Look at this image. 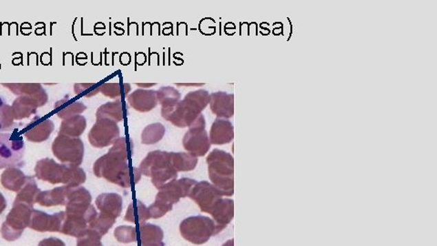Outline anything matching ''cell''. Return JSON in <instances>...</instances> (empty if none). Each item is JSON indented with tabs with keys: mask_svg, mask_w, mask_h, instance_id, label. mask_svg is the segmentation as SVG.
<instances>
[{
	"mask_svg": "<svg viewBox=\"0 0 437 246\" xmlns=\"http://www.w3.org/2000/svg\"><path fill=\"white\" fill-rule=\"evenodd\" d=\"M211 112L217 118H232L234 114V96L224 92H213L210 94Z\"/></svg>",
	"mask_w": 437,
	"mask_h": 246,
	"instance_id": "obj_15",
	"label": "cell"
},
{
	"mask_svg": "<svg viewBox=\"0 0 437 246\" xmlns=\"http://www.w3.org/2000/svg\"><path fill=\"white\" fill-rule=\"evenodd\" d=\"M210 214L213 216L214 223H216V234H218L221 233L233 219V201L222 198V199L219 200L216 205H214Z\"/></svg>",
	"mask_w": 437,
	"mask_h": 246,
	"instance_id": "obj_16",
	"label": "cell"
},
{
	"mask_svg": "<svg viewBox=\"0 0 437 246\" xmlns=\"http://www.w3.org/2000/svg\"><path fill=\"white\" fill-rule=\"evenodd\" d=\"M86 109L87 107L84 105L83 103H78V101H74V103L70 104V105L66 107V108H63L61 110V112H58V116L59 118L66 120V119L81 114V113H83L84 110H86Z\"/></svg>",
	"mask_w": 437,
	"mask_h": 246,
	"instance_id": "obj_36",
	"label": "cell"
},
{
	"mask_svg": "<svg viewBox=\"0 0 437 246\" xmlns=\"http://www.w3.org/2000/svg\"><path fill=\"white\" fill-rule=\"evenodd\" d=\"M122 198L120 195L114 192L98 195L96 199V205L100 213L108 214L115 219L120 216L122 212Z\"/></svg>",
	"mask_w": 437,
	"mask_h": 246,
	"instance_id": "obj_19",
	"label": "cell"
},
{
	"mask_svg": "<svg viewBox=\"0 0 437 246\" xmlns=\"http://www.w3.org/2000/svg\"><path fill=\"white\" fill-rule=\"evenodd\" d=\"M32 211L33 207L25 203H13L12 209L2 225L3 238L8 242L18 240L23 234L25 229L29 227Z\"/></svg>",
	"mask_w": 437,
	"mask_h": 246,
	"instance_id": "obj_9",
	"label": "cell"
},
{
	"mask_svg": "<svg viewBox=\"0 0 437 246\" xmlns=\"http://www.w3.org/2000/svg\"><path fill=\"white\" fill-rule=\"evenodd\" d=\"M222 246H233V240H230V241L225 243V244Z\"/></svg>",
	"mask_w": 437,
	"mask_h": 246,
	"instance_id": "obj_43",
	"label": "cell"
},
{
	"mask_svg": "<svg viewBox=\"0 0 437 246\" xmlns=\"http://www.w3.org/2000/svg\"><path fill=\"white\" fill-rule=\"evenodd\" d=\"M126 108L123 101L117 100L107 103L101 105L96 113L97 120L100 119H108L115 123H120L125 118Z\"/></svg>",
	"mask_w": 437,
	"mask_h": 246,
	"instance_id": "obj_23",
	"label": "cell"
},
{
	"mask_svg": "<svg viewBox=\"0 0 437 246\" xmlns=\"http://www.w3.org/2000/svg\"><path fill=\"white\" fill-rule=\"evenodd\" d=\"M66 217L65 212H59L54 214H47L44 212L34 210L31 213L29 227L36 232H59Z\"/></svg>",
	"mask_w": 437,
	"mask_h": 246,
	"instance_id": "obj_14",
	"label": "cell"
},
{
	"mask_svg": "<svg viewBox=\"0 0 437 246\" xmlns=\"http://www.w3.org/2000/svg\"><path fill=\"white\" fill-rule=\"evenodd\" d=\"M87 121L83 116L78 115L66 119L61 126L59 135H65L72 138H78L85 131Z\"/></svg>",
	"mask_w": 437,
	"mask_h": 246,
	"instance_id": "obj_25",
	"label": "cell"
},
{
	"mask_svg": "<svg viewBox=\"0 0 437 246\" xmlns=\"http://www.w3.org/2000/svg\"><path fill=\"white\" fill-rule=\"evenodd\" d=\"M53 130H54V124H53L52 121L47 120L27 132L25 134V137L28 139V141H33V143H41V141L49 139Z\"/></svg>",
	"mask_w": 437,
	"mask_h": 246,
	"instance_id": "obj_31",
	"label": "cell"
},
{
	"mask_svg": "<svg viewBox=\"0 0 437 246\" xmlns=\"http://www.w3.org/2000/svg\"><path fill=\"white\" fill-rule=\"evenodd\" d=\"M211 144L213 145H224L230 143L234 138V131L232 123L225 119L217 118L211 125L210 135Z\"/></svg>",
	"mask_w": 437,
	"mask_h": 246,
	"instance_id": "obj_18",
	"label": "cell"
},
{
	"mask_svg": "<svg viewBox=\"0 0 437 246\" xmlns=\"http://www.w3.org/2000/svg\"><path fill=\"white\" fill-rule=\"evenodd\" d=\"M151 218L149 208L140 200H136L129 205L125 216V221L134 223L137 226H139L146 223V221Z\"/></svg>",
	"mask_w": 437,
	"mask_h": 246,
	"instance_id": "obj_26",
	"label": "cell"
},
{
	"mask_svg": "<svg viewBox=\"0 0 437 246\" xmlns=\"http://www.w3.org/2000/svg\"><path fill=\"white\" fill-rule=\"evenodd\" d=\"M129 105L137 112H148L158 105L156 90H136L128 98Z\"/></svg>",
	"mask_w": 437,
	"mask_h": 246,
	"instance_id": "obj_17",
	"label": "cell"
},
{
	"mask_svg": "<svg viewBox=\"0 0 437 246\" xmlns=\"http://www.w3.org/2000/svg\"><path fill=\"white\" fill-rule=\"evenodd\" d=\"M165 127L162 123H153L147 126L142 134V143L145 145H151L159 143L164 137Z\"/></svg>",
	"mask_w": 437,
	"mask_h": 246,
	"instance_id": "obj_33",
	"label": "cell"
},
{
	"mask_svg": "<svg viewBox=\"0 0 437 246\" xmlns=\"http://www.w3.org/2000/svg\"><path fill=\"white\" fill-rule=\"evenodd\" d=\"M67 186H62L53 189V190L41 192V194L36 197V203L39 205L45 206V207H50V206L65 205L67 203V192H69Z\"/></svg>",
	"mask_w": 437,
	"mask_h": 246,
	"instance_id": "obj_22",
	"label": "cell"
},
{
	"mask_svg": "<svg viewBox=\"0 0 437 246\" xmlns=\"http://www.w3.org/2000/svg\"><path fill=\"white\" fill-rule=\"evenodd\" d=\"M89 221L85 216L66 214L61 233L80 238L89 230Z\"/></svg>",
	"mask_w": 437,
	"mask_h": 246,
	"instance_id": "obj_21",
	"label": "cell"
},
{
	"mask_svg": "<svg viewBox=\"0 0 437 246\" xmlns=\"http://www.w3.org/2000/svg\"><path fill=\"white\" fill-rule=\"evenodd\" d=\"M158 103L162 105V112L173 109L180 101V93L173 87H162L157 92Z\"/></svg>",
	"mask_w": 437,
	"mask_h": 246,
	"instance_id": "obj_29",
	"label": "cell"
},
{
	"mask_svg": "<svg viewBox=\"0 0 437 246\" xmlns=\"http://www.w3.org/2000/svg\"><path fill=\"white\" fill-rule=\"evenodd\" d=\"M138 241L140 246H164L162 229L151 223L137 226Z\"/></svg>",
	"mask_w": 437,
	"mask_h": 246,
	"instance_id": "obj_20",
	"label": "cell"
},
{
	"mask_svg": "<svg viewBox=\"0 0 437 246\" xmlns=\"http://www.w3.org/2000/svg\"><path fill=\"white\" fill-rule=\"evenodd\" d=\"M35 172L38 179L58 185L63 183L67 187H78L86 182V174L80 167L58 164L46 158L36 163Z\"/></svg>",
	"mask_w": 437,
	"mask_h": 246,
	"instance_id": "obj_3",
	"label": "cell"
},
{
	"mask_svg": "<svg viewBox=\"0 0 437 246\" xmlns=\"http://www.w3.org/2000/svg\"><path fill=\"white\" fill-rule=\"evenodd\" d=\"M15 120L12 107L6 103L4 99L0 97V132L10 131Z\"/></svg>",
	"mask_w": 437,
	"mask_h": 246,
	"instance_id": "obj_34",
	"label": "cell"
},
{
	"mask_svg": "<svg viewBox=\"0 0 437 246\" xmlns=\"http://www.w3.org/2000/svg\"><path fill=\"white\" fill-rule=\"evenodd\" d=\"M171 163L175 171L191 172L196 168L198 158L189 152H170Z\"/></svg>",
	"mask_w": 437,
	"mask_h": 246,
	"instance_id": "obj_27",
	"label": "cell"
},
{
	"mask_svg": "<svg viewBox=\"0 0 437 246\" xmlns=\"http://www.w3.org/2000/svg\"><path fill=\"white\" fill-rule=\"evenodd\" d=\"M76 94H83L87 98L93 97L100 92V86L94 83L75 84Z\"/></svg>",
	"mask_w": 437,
	"mask_h": 246,
	"instance_id": "obj_37",
	"label": "cell"
},
{
	"mask_svg": "<svg viewBox=\"0 0 437 246\" xmlns=\"http://www.w3.org/2000/svg\"><path fill=\"white\" fill-rule=\"evenodd\" d=\"M210 93L207 90L191 92L173 109L162 112V118L179 128H189L210 104Z\"/></svg>",
	"mask_w": 437,
	"mask_h": 246,
	"instance_id": "obj_2",
	"label": "cell"
},
{
	"mask_svg": "<svg viewBox=\"0 0 437 246\" xmlns=\"http://www.w3.org/2000/svg\"><path fill=\"white\" fill-rule=\"evenodd\" d=\"M41 192L35 179L33 177L28 176L26 183H25L21 190L19 192L14 203H25V205L33 207L34 203H36V197L41 194Z\"/></svg>",
	"mask_w": 437,
	"mask_h": 246,
	"instance_id": "obj_28",
	"label": "cell"
},
{
	"mask_svg": "<svg viewBox=\"0 0 437 246\" xmlns=\"http://www.w3.org/2000/svg\"><path fill=\"white\" fill-rule=\"evenodd\" d=\"M114 236L118 242L122 243V244L137 242V228L132 227V226H118V227L115 229Z\"/></svg>",
	"mask_w": 437,
	"mask_h": 246,
	"instance_id": "obj_35",
	"label": "cell"
},
{
	"mask_svg": "<svg viewBox=\"0 0 437 246\" xmlns=\"http://www.w3.org/2000/svg\"><path fill=\"white\" fill-rule=\"evenodd\" d=\"M131 86L129 83H104L100 86V92L112 100H121L131 92Z\"/></svg>",
	"mask_w": 437,
	"mask_h": 246,
	"instance_id": "obj_30",
	"label": "cell"
},
{
	"mask_svg": "<svg viewBox=\"0 0 437 246\" xmlns=\"http://www.w3.org/2000/svg\"><path fill=\"white\" fill-rule=\"evenodd\" d=\"M178 86H193V87H198V86H204V84H177Z\"/></svg>",
	"mask_w": 437,
	"mask_h": 246,
	"instance_id": "obj_41",
	"label": "cell"
},
{
	"mask_svg": "<svg viewBox=\"0 0 437 246\" xmlns=\"http://www.w3.org/2000/svg\"><path fill=\"white\" fill-rule=\"evenodd\" d=\"M134 154V144L131 138L120 137L114 143L108 154L96 161L93 172L98 178H104L109 183L122 188H131L139 183L142 172L139 168L131 167L129 162Z\"/></svg>",
	"mask_w": 437,
	"mask_h": 246,
	"instance_id": "obj_1",
	"label": "cell"
},
{
	"mask_svg": "<svg viewBox=\"0 0 437 246\" xmlns=\"http://www.w3.org/2000/svg\"><path fill=\"white\" fill-rule=\"evenodd\" d=\"M38 246H66L63 241L56 237H50V238L42 240L39 242Z\"/></svg>",
	"mask_w": 437,
	"mask_h": 246,
	"instance_id": "obj_39",
	"label": "cell"
},
{
	"mask_svg": "<svg viewBox=\"0 0 437 246\" xmlns=\"http://www.w3.org/2000/svg\"><path fill=\"white\" fill-rule=\"evenodd\" d=\"M209 177L224 196H232L234 192L233 157L222 150L214 149L208 155Z\"/></svg>",
	"mask_w": 437,
	"mask_h": 246,
	"instance_id": "obj_4",
	"label": "cell"
},
{
	"mask_svg": "<svg viewBox=\"0 0 437 246\" xmlns=\"http://www.w3.org/2000/svg\"><path fill=\"white\" fill-rule=\"evenodd\" d=\"M53 154L61 163L80 166L83 162L84 144L80 138L58 135L52 145Z\"/></svg>",
	"mask_w": 437,
	"mask_h": 246,
	"instance_id": "obj_11",
	"label": "cell"
},
{
	"mask_svg": "<svg viewBox=\"0 0 437 246\" xmlns=\"http://www.w3.org/2000/svg\"><path fill=\"white\" fill-rule=\"evenodd\" d=\"M182 236L194 245H204L216 234V223L206 216H191L180 225Z\"/></svg>",
	"mask_w": 437,
	"mask_h": 246,
	"instance_id": "obj_7",
	"label": "cell"
},
{
	"mask_svg": "<svg viewBox=\"0 0 437 246\" xmlns=\"http://www.w3.org/2000/svg\"><path fill=\"white\" fill-rule=\"evenodd\" d=\"M155 83H151V84H142V83H138L137 86L139 87H142V88H149V87H152V86H155Z\"/></svg>",
	"mask_w": 437,
	"mask_h": 246,
	"instance_id": "obj_42",
	"label": "cell"
},
{
	"mask_svg": "<svg viewBox=\"0 0 437 246\" xmlns=\"http://www.w3.org/2000/svg\"><path fill=\"white\" fill-rule=\"evenodd\" d=\"M189 197L198 205L202 212L210 214L214 205L224 197V195L213 183L204 181L196 183Z\"/></svg>",
	"mask_w": 437,
	"mask_h": 246,
	"instance_id": "obj_13",
	"label": "cell"
},
{
	"mask_svg": "<svg viewBox=\"0 0 437 246\" xmlns=\"http://www.w3.org/2000/svg\"><path fill=\"white\" fill-rule=\"evenodd\" d=\"M6 207H7V202H6L5 197L3 196V194L0 192V214L5 211Z\"/></svg>",
	"mask_w": 437,
	"mask_h": 246,
	"instance_id": "obj_40",
	"label": "cell"
},
{
	"mask_svg": "<svg viewBox=\"0 0 437 246\" xmlns=\"http://www.w3.org/2000/svg\"><path fill=\"white\" fill-rule=\"evenodd\" d=\"M197 183L190 178H182L163 186L158 192L155 202L149 207L151 218L159 219L173 210L175 203H179L182 198L189 197Z\"/></svg>",
	"mask_w": 437,
	"mask_h": 246,
	"instance_id": "obj_5",
	"label": "cell"
},
{
	"mask_svg": "<svg viewBox=\"0 0 437 246\" xmlns=\"http://www.w3.org/2000/svg\"><path fill=\"white\" fill-rule=\"evenodd\" d=\"M115 222H116V219L114 218V217L100 213L89 223V230L98 234V236L103 237L108 233Z\"/></svg>",
	"mask_w": 437,
	"mask_h": 246,
	"instance_id": "obj_32",
	"label": "cell"
},
{
	"mask_svg": "<svg viewBox=\"0 0 437 246\" xmlns=\"http://www.w3.org/2000/svg\"><path fill=\"white\" fill-rule=\"evenodd\" d=\"M28 176L18 168H8L1 175V183L6 189L19 192L25 185Z\"/></svg>",
	"mask_w": 437,
	"mask_h": 246,
	"instance_id": "obj_24",
	"label": "cell"
},
{
	"mask_svg": "<svg viewBox=\"0 0 437 246\" xmlns=\"http://www.w3.org/2000/svg\"><path fill=\"white\" fill-rule=\"evenodd\" d=\"M204 116L201 114L190 127L183 137V147L189 154L195 157H202L211 148L210 138L205 130Z\"/></svg>",
	"mask_w": 437,
	"mask_h": 246,
	"instance_id": "obj_10",
	"label": "cell"
},
{
	"mask_svg": "<svg viewBox=\"0 0 437 246\" xmlns=\"http://www.w3.org/2000/svg\"><path fill=\"white\" fill-rule=\"evenodd\" d=\"M139 169L142 174L151 178V182L158 190L177 180L178 172L171 165L170 152H149L140 163Z\"/></svg>",
	"mask_w": 437,
	"mask_h": 246,
	"instance_id": "obj_6",
	"label": "cell"
},
{
	"mask_svg": "<svg viewBox=\"0 0 437 246\" xmlns=\"http://www.w3.org/2000/svg\"><path fill=\"white\" fill-rule=\"evenodd\" d=\"M101 237L93 232L87 230L85 236L78 238L77 246H103Z\"/></svg>",
	"mask_w": 437,
	"mask_h": 246,
	"instance_id": "obj_38",
	"label": "cell"
},
{
	"mask_svg": "<svg viewBox=\"0 0 437 246\" xmlns=\"http://www.w3.org/2000/svg\"><path fill=\"white\" fill-rule=\"evenodd\" d=\"M118 138H120V127L117 123L108 119L97 120L89 134V143L95 148L112 145Z\"/></svg>",
	"mask_w": 437,
	"mask_h": 246,
	"instance_id": "obj_12",
	"label": "cell"
},
{
	"mask_svg": "<svg viewBox=\"0 0 437 246\" xmlns=\"http://www.w3.org/2000/svg\"><path fill=\"white\" fill-rule=\"evenodd\" d=\"M25 151L23 139L0 132V169L23 167Z\"/></svg>",
	"mask_w": 437,
	"mask_h": 246,
	"instance_id": "obj_8",
	"label": "cell"
}]
</instances>
